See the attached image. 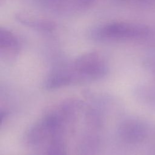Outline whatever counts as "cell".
<instances>
[{
  "mask_svg": "<svg viewBox=\"0 0 155 155\" xmlns=\"http://www.w3.org/2000/svg\"><path fill=\"white\" fill-rule=\"evenodd\" d=\"M118 134L125 142L130 143H139L147 136V127L141 120L129 119L122 122L118 128Z\"/></svg>",
  "mask_w": 155,
  "mask_h": 155,
  "instance_id": "3957f363",
  "label": "cell"
},
{
  "mask_svg": "<svg viewBox=\"0 0 155 155\" xmlns=\"http://www.w3.org/2000/svg\"><path fill=\"white\" fill-rule=\"evenodd\" d=\"M147 29L144 26L127 22H113L99 28L95 33L101 41H114L141 37L146 35Z\"/></svg>",
  "mask_w": 155,
  "mask_h": 155,
  "instance_id": "7a4b0ae2",
  "label": "cell"
},
{
  "mask_svg": "<svg viewBox=\"0 0 155 155\" xmlns=\"http://www.w3.org/2000/svg\"><path fill=\"white\" fill-rule=\"evenodd\" d=\"M47 155H67L64 145L60 139H54L49 146Z\"/></svg>",
  "mask_w": 155,
  "mask_h": 155,
  "instance_id": "52a82bcc",
  "label": "cell"
},
{
  "mask_svg": "<svg viewBox=\"0 0 155 155\" xmlns=\"http://www.w3.org/2000/svg\"><path fill=\"white\" fill-rule=\"evenodd\" d=\"M18 38L6 29L0 31V48L1 53L5 54H15L19 50Z\"/></svg>",
  "mask_w": 155,
  "mask_h": 155,
  "instance_id": "5b68a950",
  "label": "cell"
},
{
  "mask_svg": "<svg viewBox=\"0 0 155 155\" xmlns=\"http://www.w3.org/2000/svg\"><path fill=\"white\" fill-rule=\"evenodd\" d=\"M107 66L104 59L96 53L82 55L74 62L71 72L74 82L102 78L107 74Z\"/></svg>",
  "mask_w": 155,
  "mask_h": 155,
  "instance_id": "6da1fadb",
  "label": "cell"
},
{
  "mask_svg": "<svg viewBox=\"0 0 155 155\" xmlns=\"http://www.w3.org/2000/svg\"><path fill=\"white\" fill-rule=\"evenodd\" d=\"M48 133H51L44 120L33 125L27 134L28 141L33 144L37 143L42 140Z\"/></svg>",
  "mask_w": 155,
  "mask_h": 155,
  "instance_id": "8992f818",
  "label": "cell"
},
{
  "mask_svg": "<svg viewBox=\"0 0 155 155\" xmlns=\"http://www.w3.org/2000/svg\"><path fill=\"white\" fill-rule=\"evenodd\" d=\"M72 83H74V79L71 71L59 70L47 78L44 87L47 89H55Z\"/></svg>",
  "mask_w": 155,
  "mask_h": 155,
  "instance_id": "277c9868",
  "label": "cell"
}]
</instances>
